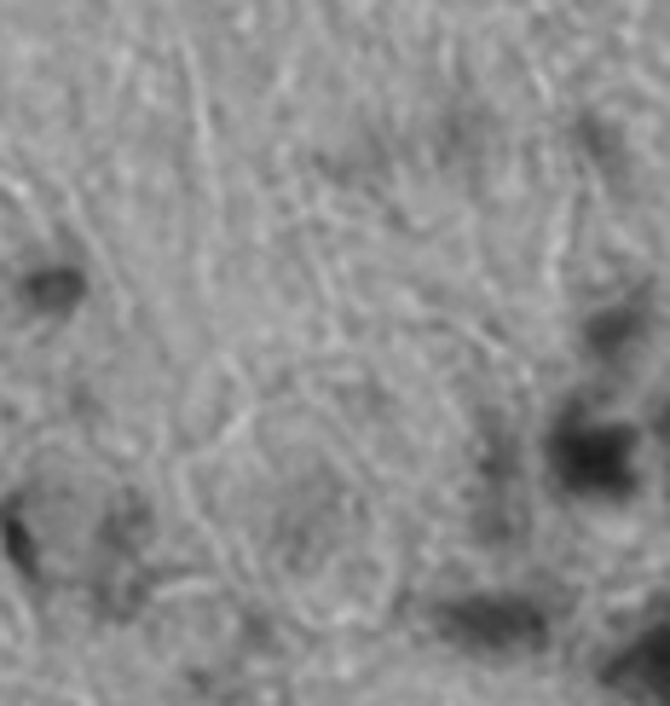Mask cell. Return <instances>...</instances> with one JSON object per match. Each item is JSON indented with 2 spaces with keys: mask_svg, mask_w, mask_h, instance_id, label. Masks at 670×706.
<instances>
[{
  "mask_svg": "<svg viewBox=\"0 0 670 706\" xmlns=\"http://www.w3.org/2000/svg\"><path fill=\"white\" fill-rule=\"evenodd\" d=\"M0 533H7L12 568L41 591H98L111 596L122 585H139V544H145V510L127 492L75 498L46 487H18L0 503Z\"/></svg>",
  "mask_w": 670,
  "mask_h": 706,
  "instance_id": "cell-1",
  "label": "cell"
},
{
  "mask_svg": "<svg viewBox=\"0 0 670 706\" xmlns=\"http://www.w3.org/2000/svg\"><path fill=\"white\" fill-rule=\"evenodd\" d=\"M549 469L573 498H630L641 487V435L630 423L566 417L549 435Z\"/></svg>",
  "mask_w": 670,
  "mask_h": 706,
  "instance_id": "cell-2",
  "label": "cell"
},
{
  "mask_svg": "<svg viewBox=\"0 0 670 706\" xmlns=\"http://www.w3.org/2000/svg\"><path fill=\"white\" fill-rule=\"evenodd\" d=\"M440 637L480 661H521L549 643V614L532 596H451L433 609Z\"/></svg>",
  "mask_w": 670,
  "mask_h": 706,
  "instance_id": "cell-3",
  "label": "cell"
},
{
  "mask_svg": "<svg viewBox=\"0 0 670 706\" xmlns=\"http://www.w3.org/2000/svg\"><path fill=\"white\" fill-rule=\"evenodd\" d=\"M601 677L613 689H625V695H641V700H659L664 695V625L653 620L648 632H641L636 643H625L613 654V661L601 666Z\"/></svg>",
  "mask_w": 670,
  "mask_h": 706,
  "instance_id": "cell-4",
  "label": "cell"
},
{
  "mask_svg": "<svg viewBox=\"0 0 670 706\" xmlns=\"http://www.w3.org/2000/svg\"><path fill=\"white\" fill-rule=\"evenodd\" d=\"M87 295V279L75 267H35V272H23V284H18V301L30 313H46V319H64L75 313V301Z\"/></svg>",
  "mask_w": 670,
  "mask_h": 706,
  "instance_id": "cell-5",
  "label": "cell"
},
{
  "mask_svg": "<svg viewBox=\"0 0 670 706\" xmlns=\"http://www.w3.org/2000/svg\"><path fill=\"white\" fill-rule=\"evenodd\" d=\"M641 324H648V308H641V301H630V308H607V313H596L584 324V342H589L596 360H618V353L641 336Z\"/></svg>",
  "mask_w": 670,
  "mask_h": 706,
  "instance_id": "cell-6",
  "label": "cell"
}]
</instances>
